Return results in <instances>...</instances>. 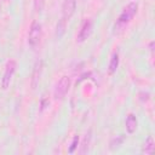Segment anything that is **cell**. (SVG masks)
Returning a JSON list of instances; mask_svg holds the SVG:
<instances>
[{
  "label": "cell",
  "mask_w": 155,
  "mask_h": 155,
  "mask_svg": "<svg viewBox=\"0 0 155 155\" xmlns=\"http://www.w3.org/2000/svg\"><path fill=\"white\" fill-rule=\"evenodd\" d=\"M154 151V138L151 136H149L145 142L143 143V148H142V153L143 154H153Z\"/></svg>",
  "instance_id": "10"
},
{
  "label": "cell",
  "mask_w": 155,
  "mask_h": 155,
  "mask_svg": "<svg viewBox=\"0 0 155 155\" xmlns=\"http://www.w3.org/2000/svg\"><path fill=\"white\" fill-rule=\"evenodd\" d=\"M149 47H150V51L153 52V51H154V41H150V44H149Z\"/></svg>",
  "instance_id": "16"
},
{
  "label": "cell",
  "mask_w": 155,
  "mask_h": 155,
  "mask_svg": "<svg viewBox=\"0 0 155 155\" xmlns=\"http://www.w3.org/2000/svg\"><path fill=\"white\" fill-rule=\"evenodd\" d=\"M70 84H71L70 78L68 75H63L57 81V84L54 86V90H53V97H54V99H57V101L63 99L67 96V93H68V91L70 88Z\"/></svg>",
  "instance_id": "3"
},
{
  "label": "cell",
  "mask_w": 155,
  "mask_h": 155,
  "mask_svg": "<svg viewBox=\"0 0 155 155\" xmlns=\"http://www.w3.org/2000/svg\"><path fill=\"white\" fill-rule=\"evenodd\" d=\"M124 140H125V136H124V134H117L116 137L111 138V140H110V143H109L110 149H111V150H115V149L120 148V147L122 145Z\"/></svg>",
  "instance_id": "11"
},
{
  "label": "cell",
  "mask_w": 155,
  "mask_h": 155,
  "mask_svg": "<svg viewBox=\"0 0 155 155\" xmlns=\"http://www.w3.org/2000/svg\"><path fill=\"white\" fill-rule=\"evenodd\" d=\"M125 126H126V131L127 133H134L137 127H138V120L134 114H128L127 117H126V121H125Z\"/></svg>",
  "instance_id": "8"
},
{
  "label": "cell",
  "mask_w": 155,
  "mask_h": 155,
  "mask_svg": "<svg viewBox=\"0 0 155 155\" xmlns=\"http://www.w3.org/2000/svg\"><path fill=\"white\" fill-rule=\"evenodd\" d=\"M16 68H17V63H16L15 59L7 61V63L5 65L2 78H1V88L2 90H7L10 87V84H11L12 78L15 75V71H16Z\"/></svg>",
  "instance_id": "4"
},
{
  "label": "cell",
  "mask_w": 155,
  "mask_h": 155,
  "mask_svg": "<svg viewBox=\"0 0 155 155\" xmlns=\"http://www.w3.org/2000/svg\"><path fill=\"white\" fill-rule=\"evenodd\" d=\"M41 38H42V25L40 22L34 21L30 24V29L28 33V45L31 48H35L40 44Z\"/></svg>",
  "instance_id": "2"
},
{
  "label": "cell",
  "mask_w": 155,
  "mask_h": 155,
  "mask_svg": "<svg viewBox=\"0 0 155 155\" xmlns=\"http://www.w3.org/2000/svg\"><path fill=\"white\" fill-rule=\"evenodd\" d=\"M0 11H1V5H0Z\"/></svg>",
  "instance_id": "17"
},
{
  "label": "cell",
  "mask_w": 155,
  "mask_h": 155,
  "mask_svg": "<svg viewBox=\"0 0 155 155\" xmlns=\"http://www.w3.org/2000/svg\"><path fill=\"white\" fill-rule=\"evenodd\" d=\"M76 10V0H63L62 4V19L68 22Z\"/></svg>",
  "instance_id": "6"
},
{
  "label": "cell",
  "mask_w": 155,
  "mask_h": 155,
  "mask_svg": "<svg viewBox=\"0 0 155 155\" xmlns=\"http://www.w3.org/2000/svg\"><path fill=\"white\" fill-rule=\"evenodd\" d=\"M137 12H138V4L137 2H134V1H132V2H130L125 8H124V11L120 13V16L117 17V19H116V23L114 24V30H113V33L114 34H120V33H122L124 30H125V28L127 27V24L133 19V17L137 15Z\"/></svg>",
  "instance_id": "1"
},
{
  "label": "cell",
  "mask_w": 155,
  "mask_h": 155,
  "mask_svg": "<svg viewBox=\"0 0 155 155\" xmlns=\"http://www.w3.org/2000/svg\"><path fill=\"white\" fill-rule=\"evenodd\" d=\"M65 24H67V22L61 18L59 23L57 24V38H58V39L62 38V35L64 34V31H65Z\"/></svg>",
  "instance_id": "12"
},
{
  "label": "cell",
  "mask_w": 155,
  "mask_h": 155,
  "mask_svg": "<svg viewBox=\"0 0 155 155\" xmlns=\"http://www.w3.org/2000/svg\"><path fill=\"white\" fill-rule=\"evenodd\" d=\"M119 62H120V58H119V52L115 51L113 54H111V58H110V62H109V67H108V71L110 75H113L117 67H119Z\"/></svg>",
  "instance_id": "9"
},
{
  "label": "cell",
  "mask_w": 155,
  "mask_h": 155,
  "mask_svg": "<svg viewBox=\"0 0 155 155\" xmlns=\"http://www.w3.org/2000/svg\"><path fill=\"white\" fill-rule=\"evenodd\" d=\"M78 144H79V136H74V138H73V140H71V144H70L68 151H69L70 154H73V153L75 151V149L78 148Z\"/></svg>",
  "instance_id": "13"
},
{
  "label": "cell",
  "mask_w": 155,
  "mask_h": 155,
  "mask_svg": "<svg viewBox=\"0 0 155 155\" xmlns=\"http://www.w3.org/2000/svg\"><path fill=\"white\" fill-rule=\"evenodd\" d=\"M149 97H150V94H149L148 92H140V93H139V99H140L142 102L149 101Z\"/></svg>",
  "instance_id": "15"
},
{
  "label": "cell",
  "mask_w": 155,
  "mask_h": 155,
  "mask_svg": "<svg viewBox=\"0 0 155 155\" xmlns=\"http://www.w3.org/2000/svg\"><path fill=\"white\" fill-rule=\"evenodd\" d=\"M92 30H93V22L91 19H85L79 33H78V36H76V41L79 44L81 42H85L92 34Z\"/></svg>",
  "instance_id": "5"
},
{
  "label": "cell",
  "mask_w": 155,
  "mask_h": 155,
  "mask_svg": "<svg viewBox=\"0 0 155 155\" xmlns=\"http://www.w3.org/2000/svg\"><path fill=\"white\" fill-rule=\"evenodd\" d=\"M6 1H8V0H6Z\"/></svg>",
  "instance_id": "18"
},
{
  "label": "cell",
  "mask_w": 155,
  "mask_h": 155,
  "mask_svg": "<svg viewBox=\"0 0 155 155\" xmlns=\"http://www.w3.org/2000/svg\"><path fill=\"white\" fill-rule=\"evenodd\" d=\"M41 74H42V61L39 59L35 62L34 68H33V73H31V87L33 88H35L39 85Z\"/></svg>",
  "instance_id": "7"
},
{
  "label": "cell",
  "mask_w": 155,
  "mask_h": 155,
  "mask_svg": "<svg viewBox=\"0 0 155 155\" xmlns=\"http://www.w3.org/2000/svg\"><path fill=\"white\" fill-rule=\"evenodd\" d=\"M46 0H34V8L36 12H41L44 6H45Z\"/></svg>",
  "instance_id": "14"
}]
</instances>
